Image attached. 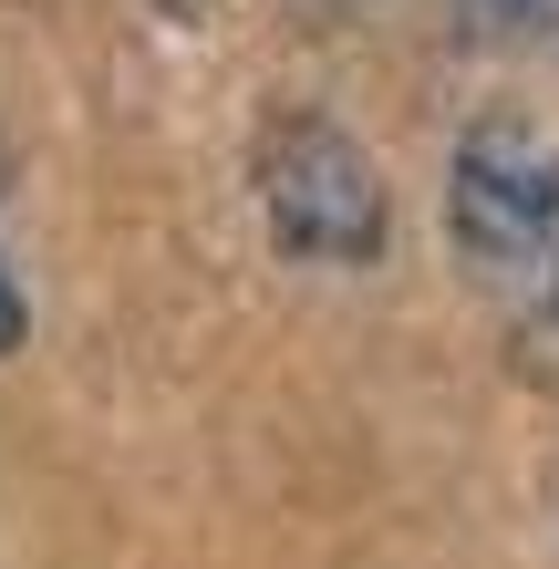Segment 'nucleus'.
<instances>
[{"label": "nucleus", "mask_w": 559, "mask_h": 569, "mask_svg": "<svg viewBox=\"0 0 559 569\" xmlns=\"http://www.w3.org/2000/svg\"><path fill=\"white\" fill-rule=\"evenodd\" d=\"M259 208H270V239L290 259H321V270H363L393 239L383 166L321 114H280L270 124V146H259Z\"/></svg>", "instance_id": "nucleus-1"}, {"label": "nucleus", "mask_w": 559, "mask_h": 569, "mask_svg": "<svg viewBox=\"0 0 559 569\" xmlns=\"http://www.w3.org/2000/svg\"><path fill=\"white\" fill-rule=\"evenodd\" d=\"M446 239L477 280H529L559 259V136L539 124H477L446 166Z\"/></svg>", "instance_id": "nucleus-2"}, {"label": "nucleus", "mask_w": 559, "mask_h": 569, "mask_svg": "<svg viewBox=\"0 0 559 569\" xmlns=\"http://www.w3.org/2000/svg\"><path fill=\"white\" fill-rule=\"evenodd\" d=\"M456 21L477 31V42H518V31H549L559 0H456Z\"/></svg>", "instance_id": "nucleus-3"}, {"label": "nucleus", "mask_w": 559, "mask_h": 569, "mask_svg": "<svg viewBox=\"0 0 559 569\" xmlns=\"http://www.w3.org/2000/svg\"><path fill=\"white\" fill-rule=\"evenodd\" d=\"M21 321H31L21 311V280H11V259H0V352H21Z\"/></svg>", "instance_id": "nucleus-4"}]
</instances>
